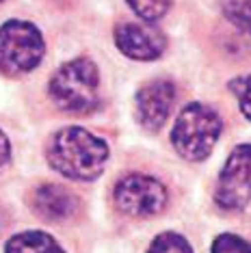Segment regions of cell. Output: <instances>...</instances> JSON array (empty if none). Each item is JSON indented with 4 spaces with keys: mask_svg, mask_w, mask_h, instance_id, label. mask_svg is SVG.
<instances>
[{
    "mask_svg": "<svg viewBox=\"0 0 251 253\" xmlns=\"http://www.w3.org/2000/svg\"><path fill=\"white\" fill-rule=\"evenodd\" d=\"M48 163L61 175L76 182H91L104 171L108 145L84 128H63L48 145Z\"/></svg>",
    "mask_w": 251,
    "mask_h": 253,
    "instance_id": "obj_1",
    "label": "cell"
},
{
    "mask_svg": "<svg viewBox=\"0 0 251 253\" xmlns=\"http://www.w3.org/2000/svg\"><path fill=\"white\" fill-rule=\"evenodd\" d=\"M223 130L221 115L204 102H191L180 111L171 130L173 149L188 163L206 160Z\"/></svg>",
    "mask_w": 251,
    "mask_h": 253,
    "instance_id": "obj_2",
    "label": "cell"
},
{
    "mask_svg": "<svg viewBox=\"0 0 251 253\" xmlns=\"http://www.w3.org/2000/svg\"><path fill=\"white\" fill-rule=\"evenodd\" d=\"M98 87L100 74L93 61L89 59H74L50 78V97L61 111L84 115L98 106Z\"/></svg>",
    "mask_w": 251,
    "mask_h": 253,
    "instance_id": "obj_3",
    "label": "cell"
},
{
    "mask_svg": "<svg viewBox=\"0 0 251 253\" xmlns=\"http://www.w3.org/2000/svg\"><path fill=\"white\" fill-rule=\"evenodd\" d=\"M43 52V37L31 22L9 20L0 28V70L4 74H28L42 63Z\"/></svg>",
    "mask_w": 251,
    "mask_h": 253,
    "instance_id": "obj_4",
    "label": "cell"
},
{
    "mask_svg": "<svg viewBox=\"0 0 251 253\" xmlns=\"http://www.w3.org/2000/svg\"><path fill=\"white\" fill-rule=\"evenodd\" d=\"M214 201L225 212H241L251 204V143L232 149L214 188Z\"/></svg>",
    "mask_w": 251,
    "mask_h": 253,
    "instance_id": "obj_5",
    "label": "cell"
},
{
    "mask_svg": "<svg viewBox=\"0 0 251 253\" xmlns=\"http://www.w3.org/2000/svg\"><path fill=\"white\" fill-rule=\"evenodd\" d=\"M115 204L128 216L147 218L165 210L167 191L156 177L143 173H128L115 186Z\"/></svg>",
    "mask_w": 251,
    "mask_h": 253,
    "instance_id": "obj_6",
    "label": "cell"
},
{
    "mask_svg": "<svg viewBox=\"0 0 251 253\" xmlns=\"http://www.w3.org/2000/svg\"><path fill=\"white\" fill-rule=\"evenodd\" d=\"M175 104V84L171 80H150L136 93V119L145 130H161Z\"/></svg>",
    "mask_w": 251,
    "mask_h": 253,
    "instance_id": "obj_7",
    "label": "cell"
},
{
    "mask_svg": "<svg viewBox=\"0 0 251 253\" xmlns=\"http://www.w3.org/2000/svg\"><path fill=\"white\" fill-rule=\"evenodd\" d=\"M115 43L130 59L154 61L163 56L167 48V37L147 22H122L115 28Z\"/></svg>",
    "mask_w": 251,
    "mask_h": 253,
    "instance_id": "obj_8",
    "label": "cell"
},
{
    "mask_svg": "<svg viewBox=\"0 0 251 253\" xmlns=\"http://www.w3.org/2000/svg\"><path fill=\"white\" fill-rule=\"evenodd\" d=\"M31 204L39 216L52 223L67 221L78 210V197L59 184H43L35 188Z\"/></svg>",
    "mask_w": 251,
    "mask_h": 253,
    "instance_id": "obj_9",
    "label": "cell"
},
{
    "mask_svg": "<svg viewBox=\"0 0 251 253\" xmlns=\"http://www.w3.org/2000/svg\"><path fill=\"white\" fill-rule=\"evenodd\" d=\"M4 253H65L45 232H22L7 243Z\"/></svg>",
    "mask_w": 251,
    "mask_h": 253,
    "instance_id": "obj_10",
    "label": "cell"
},
{
    "mask_svg": "<svg viewBox=\"0 0 251 253\" xmlns=\"http://www.w3.org/2000/svg\"><path fill=\"white\" fill-rule=\"evenodd\" d=\"M221 9L238 31L251 37V0H221Z\"/></svg>",
    "mask_w": 251,
    "mask_h": 253,
    "instance_id": "obj_11",
    "label": "cell"
},
{
    "mask_svg": "<svg viewBox=\"0 0 251 253\" xmlns=\"http://www.w3.org/2000/svg\"><path fill=\"white\" fill-rule=\"evenodd\" d=\"M132 7V11L147 24H154L167 15L171 7V0H126Z\"/></svg>",
    "mask_w": 251,
    "mask_h": 253,
    "instance_id": "obj_12",
    "label": "cell"
},
{
    "mask_svg": "<svg viewBox=\"0 0 251 253\" xmlns=\"http://www.w3.org/2000/svg\"><path fill=\"white\" fill-rule=\"evenodd\" d=\"M147 253H193V247L186 243L184 236L175 232H163L152 240Z\"/></svg>",
    "mask_w": 251,
    "mask_h": 253,
    "instance_id": "obj_13",
    "label": "cell"
},
{
    "mask_svg": "<svg viewBox=\"0 0 251 253\" xmlns=\"http://www.w3.org/2000/svg\"><path fill=\"white\" fill-rule=\"evenodd\" d=\"M212 253H251V243L236 234H219L212 243Z\"/></svg>",
    "mask_w": 251,
    "mask_h": 253,
    "instance_id": "obj_14",
    "label": "cell"
},
{
    "mask_svg": "<svg viewBox=\"0 0 251 253\" xmlns=\"http://www.w3.org/2000/svg\"><path fill=\"white\" fill-rule=\"evenodd\" d=\"M230 89H232V93L236 95L238 106H241V113L251 122V74L232 80Z\"/></svg>",
    "mask_w": 251,
    "mask_h": 253,
    "instance_id": "obj_15",
    "label": "cell"
},
{
    "mask_svg": "<svg viewBox=\"0 0 251 253\" xmlns=\"http://www.w3.org/2000/svg\"><path fill=\"white\" fill-rule=\"evenodd\" d=\"M9 156H11L9 141H7V136L2 134V130H0V173H2L4 167L9 165Z\"/></svg>",
    "mask_w": 251,
    "mask_h": 253,
    "instance_id": "obj_16",
    "label": "cell"
},
{
    "mask_svg": "<svg viewBox=\"0 0 251 253\" xmlns=\"http://www.w3.org/2000/svg\"><path fill=\"white\" fill-rule=\"evenodd\" d=\"M0 2H2V0H0Z\"/></svg>",
    "mask_w": 251,
    "mask_h": 253,
    "instance_id": "obj_17",
    "label": "cell"
}]
</instances>
